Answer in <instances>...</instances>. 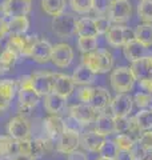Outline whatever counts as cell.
Here are the masks:
<instances>
[{
    "label": "cell",
    "mask_w": 152,
    "mask_h": 160,
    "mask_svg": "<svg viewBox=\"0 0 152 160\" xmlns=\"http://www.w3.org/2000/svg\"><path fill=\"white\" fill-rule=\"evenodd\" d=\"M18 102L20 111H31L40 102V96L33 89L31 75H25L18 83Z\"/></svg>",
    "instance_id": "obj_1"
},
{
    "label": "cell",
    "mask_w": 152,
    "mask_h": 160,
    "mask_svg": "<svg viewBox=\"0 0 152 160\" xmlns=\"http://www.w3.org/2000/svg\"><path fill=\"white\" fill-rule=\"evenodd\" d=\"M111 86L118 93H128L135 84V78L129 67H116L111 72Z\"/></svg>",
    "instance_id": "obj_2"
},
{
    "label": "cell",
    "mask_w": 152,
    "mask_h": 160,
    "mask_svg": "<svg viewBox=\"0 0 152 160\" xmlns=\"http://www.w3.org/2000/svg\"><path fill=\"white\" fill-rule=\"evenodd\" d=\"M76 22H78L76 16L64 12L52 19V31L59 38H71L76 33Z\"/></svg>",
    "instance_id": "obj_3"
},
{
    "label": "cell",
    "mask_w": 152,
    "mask_h": 160,
    "mask_svg": "<svg viewBox=\"0 0 152 160\" xmlns=\"http://www.w3.org/2000/svg\"><path fill=\"white\" fill-rule=\"evenodd\" d=\"M31 8V0H3V3L0 4V12L6 19L27 16Z\"/></svg>",
    "instance_id": "obj_4"
},
{
    "label": "cell",
    "mask_w": 152,
    "mask_h": 160,
    "mask_svg": "<svg viewBox=\"0 0 152 160\" xmlns=\"http://www.w3.org/2000/svg\"><path fill=\"white\" fill-rule=\"evenodd\" d=\"M105 39L111 47L119 48L124 47L128 42L135 39V35L131 28L121 26V24H115V26H111L108 32L105 33Z\"/></svg>",
    "instance_id": "obj_5"
},
{
    "label": "cell",
    "mask_w": 152,
    "mask_h": 160,
    "mask_svg": "<svg viewBox=\"0 0 152 160\" xmlns=\"http://www.w3.org/2000/svg\"><path fill=\"white\" fill-rule=\"evenodd\" d=\"M7 133L16 140H28L31 139V123L24 115H18L9 120Z\"/></svg>",
    "instance_id": "obj_6"
},
{
    "label": "cell",
    "mask_w": 152,
    "mask_h": 160,
    "mask_svg": "<svg viewBox=\"0 0 152 160\" xmlns=\"http://www.w3.org/2000/svg\"><path fill=\"white\" fill-rule=\"evenodd\" d=\"M68 112H69V118H72L75 122H78L82 127L89 126L98 118V111L92 106L85 104V103L73 104V106L69 107Z\"/></svg>",
    "instance_id": "obj_7"
},
{
    "label": "cell",
    "mask_w": 152,
    "mask_h": 160,
    "mask_svg": "<svg viewBox=\"0 0 152 160\" xmlns=\"http://www.w3.org/2000/svg\"><path fill=\"white\" fill-rule=\"evenodd\" d=\"M132 15V7L128 0H112L108 8V19L115 24L128 22Z\"/></svg>",
    "instance_id": "obj_8"
},
{
    "label": "cell",
    "mask_w": 152,
    "mask_h": 160,
    "mask_svg": "<svg viewBox=\"0 0 152 160\" xmlns=\"http://www.w3.org/2000/svg\"><path fill=\"white\" fill-rule=\"evenodd\" d=\"M36 42V38L28 36V35H9L7 47L13 49L18 55H22L24 58H31L33 44Z\"/></svg>",
    "instance_id": "obj_9"
},
{
    "label": "cell",
    "mask_w": 152,
    "mask_h": 160,
    "mask_svg": "<svg viewBox=\"0 0 152 160\" xmlns=\"http://www.w3.org/2000/svg\"><path fill=\"white\" fill-rule=\"evenodd\" d=\"M80 147V133L79 131L71 128H65L64 132L60 135L56 144V151L63 155H69Z\"/></svg>",
    "instance_id": "obj_10"
},
{
    "label": "cell",
    "mask_w": 152,
    "mask_h": 160,
    "mask_svg": "<svg viewBox=\"0 0 152 160\" xmlns=\"http://www.w3.org/2000/svg\"><path fill=\"white\" fill-rule=\"evenodd\" d=\"M73 60V49L67 43H59L52 46L51 62L59 68H67Z\"/></svg>",
    "instance_id": "obj_11"
},
{
    "label": "cell",
    "mask_w": 152,
    "mask_h": 160,
    "mask_svg": "<svg viewBox=\"0 0 152 160\" xmlns=\"http://www.w3.org/2000/svg\"><path fill=\"white\" fill-rule=\"evenodd\" d=\"M33 89L38 92L40 98L47 96L48 93L53 92V73L48 71L35 72L31 75Z\"/></svg>",
    "instance_id": "obj_12"
},
{
    "label": "cell",
    "mask_w": 152,
    "mask_h": 160,
    "mask_svg": "<svg viewBox=\"0 0 152 160\" xmlns=\"http://www.w3.org/2000/svg\"><path fill=\"white\" fill-rule=\"evenodd\" d=\"M134 107V99L129 93H118L109 104L112 116H129Z\"/></svg>",
    "instance_id": "obj_13"
},
{
    "label": "cell",
    "mask_w": 152,
    "mask_h": 160,
    "mask_svg": "<svg viewBox=\"0 0 152 160\" xmlns=\"http://www.w3.org/2000/svg\"><path fill=\"white\" fill-rule=\"evenodd\" d=\"M18 92V83L12 79L0 80V112L6 111L11 106L15 95Z\"/></svg>",
    "instance_id": "obj_14"
},
{
    "label": "cell",
    "mask_w": 152,
    "mask_h": 160,
    "mask_svg": "<svg viewBox=\"0 0 152 160\" xmlns=\"http://www.w3.org/2000/svg\"><path fill=\"white\" fill-rule=\"evenodd\" d=\"M75 89V83L72 76L65 73H53V92L60 95L62 98L67 99L72 95Z\"/></svg>",
    "instance_id": "obj_15"
},
{
    "label": "cell",
    "mask_w": 152,
    "mask_h": 160,
    "mask_svg": "<svg viewBox=\"0 0 152 160\" xmlns=\"http://www.w3.org/2000/svg\"><path fill=\"white\" fill-rule=\"evenodd\" d=\"M65 129V120L59 115H49L44 119V131L47 138L51 140H58Z\"/></svg>",
    "instance_id": "obj_16"
},
{
    "label": "cell",
    "mask_w": 152,
    "mask_h": 160,
    "mask_svg": "<svg viewBox=\"0 0 152 160\" xmlns=\"http://www.w3.org/2000/svg\"><path fill=\"white\" fill-rule=\"evenodd\" d=\"M51 55H52V44L48 40L36 39L31 53L33 62H36L38 64H45L51 62Z\"/></svg>",
    "instance_id": "obj_17"
},
{
    "label": "cell",
    "mask_w": 152,
    "mask_h": 160,
    "mask_svg": "<svg viewBox=\"0 0 152 160\" xmlns=\"http://www.w3.org/2000/svg\"><path fill=\"white\" fill-rule=\"evenodd\" d=\"M94 123H95L94 131L103 138L115 132V118L112 115L100 113V115H98V118L95 119Z\"/></svg>",
    "instance_id": "obj_18"
},
{
    "label": "cell",
    "mask_w": 152,
    "mask_h": 160,
    "mask_svg": "<svg viewBox=\"0 0 152 160\" xmlns=\"http://www.w3.org/2000/svg\"><path fill=\"white\" fill-rule=\"evenodd\" d=\"M131 72H132L135 80L138 82H141L147 78L151 76V72H152V63H151V59L149 56H144L139 60H136L131 64Z\"/></svg>",
    "instance_id": "obj_19"
},
{
    "label": "cell",
    "mask_w": 152,
    "mask_h": 160,
    "mask_svg": "<svg viewBox=\"0 0 152 160\" xmlns=\"http://www.w3.org/2000/svg\"><path fill=\"white\" fill-rule=\"evenodd\" d=\"M111 100H112V98H111L108 89H105L104 87H94L89 106H92L96 111H104L111 104Z\"/></svg>",
    "instance_id": "obj_20"
},
{
    "label": "cell",
    "mask_w": 152,
    "mask_h": 160,
    "mask_svg": "<svg viewBox=\"0 0 152 160\" xmlns=\"http://www.w3.org/2000/svg\"><path fill=\"white\" fill-rule=\"evenodd\" d=\"M19 156V142L9 135H0V158L12 159Z\"/></svg>",
    "instance_id": "obj_21"
},
{
    "label": "cell",
    "mask_w": 152,
    "mask_h": 160,
    "mask_svg": "<svg viewBox=\"0 0 152 160\" xmlns=\"http://www.w3.org/2000/svg\"><path fill=\"white\" fill-rule=\"evenodd\" d=\"M104 138L98 135L95 131H85L80 136V146L88 152H99V148Z\"/></svg>",
    "instance_id": "obj_22"
},
{
    "label": "cell",
    "mask_w": 152,
    "mask_h": 160,
    "mask_svg": "<svg viewBox=\"0 0 152 160\" xmlns=\"http://www.w3.org/2000/svg\"><path fill=\"white\" fill-rule=\"evenodd\" d=\"M43 106H44V109L49 115H59L65 107V99L58 93L51 92L47 96H44Z\"/></svg>",
    "instance_id": "obj_23"
},
{
    "label": "cell",
    "mask_w": 152,
    "mask_h": 160,
    "mask_svg": "<svg viewBox=\"0 0 152 160\" xmlns=\"http://www.w3.org/2000/svg\"><path fill=\"white\" fill-rule=\"evenodd\" d=\"M96 79V73H94L88 67H85L84 64H80L79 67L75 68L72 73V80L75 86H91Z\"/></svg>",
    "instance_id": "obj_24"
},
{
    "label": "cell",
    "mask_w": 152,
    "mask_h": 160,
    "mask_svg": "<svg viewBox=\"0 0 152 160\" xmlns=\"http://www.w3.org/2000/svg\"><path fill=\"white\" fill-rule=\"evenodd\" d=\"M145 47L143 46L141 43H139L136 39H132L131 42H128L123 47V52H124V56L128 62L134 63L136 60H139L141 58H144V53H145Z\"/></svg>",
    "instance_id": "obj_25"
},
{
    "label": "cell",
    "mask_w": 152,
    "mask_h": 160,
    "mask_svg": "<svg viewBox=\"0 0 152 160\" xmlns=\"http://www.w3.org/2000/svg\"><path fill=\"white\" fill-rule=\"evenodd\" d=\"M76 33L79 38H98V29L92 18H82L76 22Z\"/></svg>",
    "instance_id": "obj_26"
},
{
    "label": "cell",
    "mask_w": 152,
    "mask_h": 160,
    "mask_svg": "<svg viewBox=\"0 0 152 160\" xmlns=\"http://www.w3.org/2000/svg\"><path fill=\"white\" fill-rule=\"evenodd\" d=\"M18 56L19 55L8 47L0 53V75L12 71L18 63Z\"/></svg>",
    "instance_id": "obj_27"
},
{
    "label": "cell",
    "mask_w": 152,
    "mask_h": 160,
    "mask_svg": "<svg viewBox=\"0 0 152 160\" xmlns=\"http://www.w3.org/2000/svg\"><path fill=\"white\" fill-rule=\"evenodd\" d=\"M135 39L141 43L145 48L152 47V23H143L139 24L134 31Z\"/></svg>",
    "instance_id": "obj_28"
},
{
    "label": "cell",
    "mask_w": 152,
    "mask_h": 160,
    "mask_svg": "<svg viewBox=\"0 0 152 160\" xmlns=\"http://www.w3.org/2000/svg\"><path fill=\"white\" fill-rule=\"evenodd\" d=\"M42 9L49 16H59L65 12V0H42Z\"/></svg>",
    "instance_id": "obj_29"
},
{
    "label": "cell",
    "mask_w": 152,
    "mask_h": 160,
    "mask_svg": "<svg viewBox=\"0 0 152 160\" xmlns=\"http://www.w3.org/2000/svg\"><path fill=\"white\" fill-rule=\"evenodd\" d=\"M29 28V20L27 16L12 18L8 22V33L9 35H24Z\"/></svg>",
    "instance_id": "obj_30"
},
{
    "label": "cell",
    "mask_w": 152,
    "mask_h": 160,
    "mask_svg": "<svg viewBox=\"0 0 152 160\" xmlns=\"http://www.w3.org/2000/svg\"><path fill=\"white\" fill-rule=\"evenodd\" d=\"M99 59V73H107L112 69L114 66V56L108 49H96Z\"/></svg>",
    "instance_id": "obj_31"
},
{
    "label": "cell",
    "mask_w": 152,
    "mask_h": 160,
    "mask_svg": "<svg viewBox=\"0 0 152 160\" xmlns=\"http://www.w3.org/2000/svg\"><path fill=\"white\" fill-rule=\"evenodd\" d=\"M134 118H135L136 124H138V127L141 132L152 131V111L151 109H148V108L141 109Z\"/></svg>",
    "instance_id": "obj_32"
},
{
    "label": "cell",
    "mask_w": 152,
    "mask_h": 160,
    "mask_svg": "<svg viewBox=\"0 0 152 160\" xmlns=\"http://www.w3.org/2000/svg\"><path fill=\"white\" fill-rule=\"evenodd\" d=\"M114 143L116 144V147L119 148L120 152H131V149L135 147L136 140L129 136L127 133H118V136L114 139Z\"/></svg>",
    "instance_id": "obj_33"
},
{
    "label": "cell",
    "mask_w": 152,
    "mask_h": 160,
    "mask_svg": "<svg viewBox=\"0 0 152 160\" xmlns=\"http://www.w3.org/2000/svg\"><path fill=\"white\" fill-rule=\"evenodd\" d=\"M119 148L116 147V144L114 143V140H103L101 146L99 148V155L101 158H111V159H118L119 155Z\"/></svg>",
    "instance_id": "obj_34"
},
{
    "label": "cell",
    "mask_w": 152,
    "mask_h": 160,
    "mask_svg": "<svg viewBox=\"0 0 152 160\" xmlns=\"http://www.w3.org/2000/svg\"><path fill=\"white\" fill-rule=\"evenodd\" d=\"M99 42L98 38H79L78 39V48L82 53L94 52L98 49Z\"/></svg>",
    "instance_id": "obj_35"
},
{
    "label": "cell",
    "mask_w": 152,
    "mask_h": 160,
    "mask_svg": "<svg viewBox=\"0 0 152 160\" xmlns=\"http://www.w3.org/2000/svg\"><path fill=\"white\" fill-rule=\"evenodd\" d=\"M115 118V116H114ZM134 123V118L129 116H116L115 118V132L116 133H127L131 131Z\"/></svg>",
    "instance_id": "obj_36"
},
{
    "label": "cell",
    "mask_w": 152,
    "mask_h": 160,
    "mask_svg": "<svg viewBox=\"0 0 152 160\" xmlns=\"http://www.w3.org/2000/svg\"><path fill=\"white\" fill-rule=\"evenodd\" d=\"M138 15L144 23H152V0H140Z\"/></svg>",
    "instance_id": "obj_37"
},
{
    "label": "cell",
    "mask_w": 152,
    "mask_h": 160,
    "mask_svg": "<svg viewBox=\"0 0 152 160\" xmlns=\"http://www.w3.org/2000/svg\"><path fill=\"white\" fill-rule=\"evenodd\" d=\"M69 6L76 13H88L92 11V0H69Z\"/></svg>",
    "instance_id": "obj_38"
},
{
    "label": "cell",
    "mask_w": 152,
    "mask_h": 160,
    "mask_svg": "<svg viewBox=\"0 0 152 160\" xmlns=\"http://www.w3.org/2000/svg\"><path fill=\"white\" fill-rule=\"evenodd\" d=\"M95 26H96V29H98V35H105L108 32V29L111 28V20L101 15V16H98L95 18Z\"/></svg>",
    "instance_id": "obj_39"
},
{
    "label": "cell",
    "mask_w": 152,
    "mask_h": 160,
    "mask_svg": "<svg viewBox=\"0 0 152 160\" xmlns=\"http://www.w3.org/2000/svg\"><path fill=\"white\" fill-rule=\"evenodd\" d=\"M151 100H152V95L147 93V92H138V93L135 95V98H134V103L139 108L145 109V108L149 107Z\"/></svg>",
    "instance_id": "obj_40"
},
{
    "label": "cell",
    "mask_w": 152,
    "mask_h": 160,
    "mask_svg": "<svg viewBox=\"0 0 152 160\" xmlns=\"http://www.w3.org/2000/svg\"><path fill=\"white\" fill-rule=\"evenodd\" d=\"M109 6H111V0H92V11L98 16L107 13Z\"/></svg>",
    "instance_id": "obj_41"
},
{
    "label": "cell",
    "mask_w": 152,
    "mask_h": 160,
    "mask_svg": "<svg viewBox=\"0 0 152 160\" xmlns=\"http://www.w3.org/2000/svg\"><path fill=\"white\" fill-rule=\"evenodd\" d=\"M136 143H138L140 147L147 149V151H152V131L141 132L139 139L136 140Z\"/></svg>",
    "instance_id": "obj_42"
},
{
    "label": "cell",
    "mask_w": 152,
    "mask_h": 160,
    "mask_svg": "<svg viewBox=\"0 0 152 160\" xmlns=\"http://www.w3.org/2000/svg\"><path fill=\"white\" fill-rule=\"evenodd\" d=\"M92 92H94V87L91 86H84L79 89L78 92V98L82 103H85V104H89V100L92 98Z\"/></svg>",
    "instance_id": "obj_43"
},
{
    "label": "cell",
    "mask_w": 152,
    "mask_h": 160,
    "mask_svg": "<svg viewBox=\"0 0 152 160\" xmlns=\"http://www.w3.org/2000/svg\"><path fill=\"white\" fill-rule=\"evenodd\" d=\"M139 86H140V88L143 89L144 92L152 95V76H149V78H147L144 80H141V82H139Z\"/></svg>",
    "instance_id": "obj_44"
},
{
    "label": "cell",
    "mask_w": 152,
    "mask_h": 160,
    "mask_svg": "<svg viewBox=\"0 0 152 160\" xmlns=\"http://www.w3.org/2000/svg\"><path fill=\"white\" fill-rule=\"evenodd\" d=\"M67 160H88V156L85 155V152L79 151V149H76V151L71 152V153L68 155Z\"/></svg>",
    "instance_id": "obj_45"
},
{
    "label": "cell",
    "mask_w": 152,
    "mask_h": 160,
    "mask_svg": "<svg viewBox=\"0 0 152 160\" xmlns=\"http://www.w3.org/2000/svg\"><path fill=\"white\" fill-rule=\"evenodd\" d=\"M8 33V22L6 20V18H0V40L3 38H6Z\"/></svg>",
    "instance_id": "obj_46"
},
{
    "label": "cell",
    "mask_w": 152,
    "mask_h": 160,
    "mask_svg": "<svg viewBox=\"0 0 152 160\" xmlns=\"http://www.w3.org/2000/svg\"><path fill=\"white\" fill-rule=\"evenodd\" d=\"M143 160H152V151H148V152H147Z\"/></svg>",
    "instance_id": "obj_47"
},
{
    "label": "cell",
    "mask_w": 152,
    "mask_h": 160,
    "mask_svg": "<svg viewBox=\"0 0 152 160\" xmlns=\"http://www.w3.org/2000/svg\"><path fill=\"white\" fill-rule=\"evenodd\" d=\"M9 160H31V159H29V158H24V156H18V158H12Z\"/></svg>",
    "instance_id": "obj_48"
},
{
    "label": "cell",
    "mask_w": 152,
    "mask_h": 160,
    "mask_svg": "<svg viewBox=\"0 0 152 160\" xmlns=\"http://www.w3.org/2000/svg\"><path fill=\"white\" fill-rule=\"evenodd\" d=\"M98 160H118V159H111V158H101V156H100Z\"/></svg>",
    "instance_id": "obj_49"
},
{
    "label": "cell",
    "mask_w": 152,
    "mask_h": 160,
    "mask_svg": "<svg viewBox=\"0 0 152 160\" xmlns=\"http://www.w3.org/2000/svg\"><path fill=\"white\" fill-rule=\"evenodd\" d=\"M148 109H151V111H152V100H151V104H149V107H148Z\"/></svg>",
    "instance_id": "obj_50"
},
{
    "label": "cell",
    "mask_w": 152,
    "mask_h": 160,
    "mask_svg": "<svg viewBox=\"0 0 152 160\" xmlns=\"http://www.w3.org/2000/svg\"><path fill=\"white\" fill-rule=\"evenodd\" d=\"M0 160H9V159H7V158H0Z\"/></svg>",
    "instance_id": "obj_51"
},
{
    "label": "cell",
    "mask_w": 152,
    "mask_h": 160,
    "mask_svg": "<svg viewBox=\"0 0 152 160\" xmlns=\"http://www.w3.org/2000/svg\"><path fill=\"white\" fill-rule=\"evenodd\" d=\"M149 59H151V63H152V55H151V56H149Z\"/></svg>",
    "instance_id": "obj_52"
}]
</instances>
